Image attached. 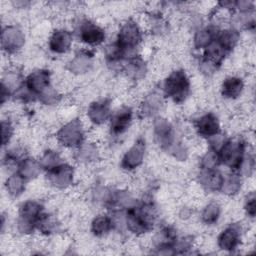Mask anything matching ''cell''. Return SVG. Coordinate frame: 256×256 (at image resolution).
Returning <instances> with one entry per match:
<instances>
[{
    "instance_id": "6da1fadb",
    "label": "cell",
    "mask_w": 256,
    "mask_h": 256,
    "mask_svg": "<svg viewBox=\"0 0 256 256\" xmlns=\"http://www.w3.org/2000/svg\"><path fill=\"white\" fill-rule=\"evenodd\" d=\"M157 219V210L152 202L133 204L126 209L124 223L128 231L142 235L153 229Z\"/></svg>"
},
{
    "instance_id": "7a4b0ae2",
    "label": "cell",
    "mask_w": 256,
    "mask_h": 256,
    "mask_svg": "<svg viewBox=\"0 0 256 256\" xmlns=\"http://www.w3.org/2000/svg\"><path fill=\"white\" fill-rule=\"evenodd\" d=\"M190 93V80L182 69L171 72L163 83V95L174 103H182Z\"/></svg>"
},
{
    "instance_id": "3957f363",
    "label": "cell",
    "mask_w": 256,
    "mask_h": 256,
    "mask_svg": "<svg viewBox=\"0 0 256 256\" xmlns=\"http://www.w3.org/2000/svg\"><path fill=\"white\" fill-rule=\"evenodd\" d=\"M44 213V206L40 201L27 200L21 204L18 211L17 229L21 234L29 235L37 227V223Z\"/></svg>"
},
{
    "instance_id": "277c9868",
    "label": "cell",
    "mask_w": 256,
    "mask_h": 256,
    "mask_svg": "<svg viewBox=\"0 0 256 256\" xmlns=\"http://www.w3.org/2000/svg\"><path fill=\"white\" fill-rule=\"evenodd\" d=\"M245 154L246 144L241 139H226L218 151L220 163L236 172L240 171Z\"/></svg>"
},
{
    "instance_id": "5b68a950",
    "label": "cell",
    "mask_w": 256,
    "mask_h": 256,
    "mask_svg": "<svg viewBox=\"0 0 256 256\" xmlns=\"http://www.w3.org/2000/svg\"><path fill=\"white\" fill-rule=\"evenodd\" d=\"M142 40V31L137 24L132 19L126 20L120 26L116 37V45L120 48L124 55L128 52L136 49Z\"/></svg>"
},
{
    "instance_id": "8992f818",
    "label": "cell",
    "mask_w": 256,
    "mask_h": 256,
    "mask_svg": "<svg viewBox=\"0 0 256 256\" xmlns=\"http://www.w3.org/2000/svg\"><path fill=\"white\" fill-rule=\"evenodd\" d=\"M58 142L66 148H78L85 140V130L82 121L74 118L65 123L56 134Z\"/></svg>"
},
{
    "instance_id": "52a82bcc",
    "label": "cell",
    "mask_w": 256,
    "mask_h": 256,
    "mask_svg": "<svg viewBox=\"0 0 256 256\" xmlns=\"http://www.w3.org/2000/svg\"><path fill=\"white\" fill-rule=\"evenodd\" d=\"M25 44V34L17 25H7L2 28L1 48L6 54H15Z\"/></svg>"
},
{
    "instance_id": "ba28073f",
    "label": "cell",
    "mask_w": 256,
    "mask_h": 256,
    "mask_svg": "<svg viewBox=\"0 0 256 256\" xmlns=\"http://www.w3.org/2000/svg\"><path fill=\"white\" fill-rule=\"evenodd\" d=\"M48 182L57 189H66L73 184L74 168L67 164L61 163L58 166L46 171Z\"/></svg>"
},
{
    "instance_id": "9c48e42d",
    "label": "cell",
    "mask_w": 256,
    "mask_h": 256,
    "mask_svg": "<svg viewBox=\"0 0 256 256\" xmlns=\"http://www.w3.org/2000/svg\"><path fill=\"white\" fill-rule=\"evenodd\" d=\"M78 37L82 43L93 47L101 45L106 38V34L99 25L90 20H84L79 25Z\"/></svg>"
},
{
    "instance_id": "30bf717a",
    "label": "cell",
    "mask_w": 256,
    "mask_h": 256,
    "mask_svg": "<svg viewBox=\"0 0 256 256\" xmlns=\"http://www.w3.org/2000/svg\"><path fill=\"white\" fill-rule=\"evenodd\" d=\"M154 136L160 147L168 151L176 142L175 132L172 124L165 118L157 117L153 123Z\"/></svg>"
},
{
    "instance_id": "8fae6325",
    "label": "cell",
    "mask_w": 256,
    "mask_h": 256,
    "mask_svg": "<svg viewBox=\"0 0 256 256\" xmlns=\"http://www.w3.org/2000/svg\"><path fill=\"white\" fill-rule=\"evenodd\" d=\"M145 151V140L143 138H138L123 155L121 159V167L126 171L135 170L143 163Z\"/></svg>"
},
{
    "instance_id": "7c38bea8",
    "label": "cell",
    "mask_w": 256,
    "mask_h": 256,
    "mask_svg": "<svg viewBox=\"0 0 256 256\" xmlns=\"http://www.w3.org/2000/svg\"><path fill=\"white\" fill-rule=\"evenodd\" d=\"M25 87L36 97L51 86V73L47 69H37L24 79Z\"/></svg>"
},
{
    "instance_id": "4fadbf2b",
    "label": "cell",
    "mask_w": 256,
    "mask_h": 256,
    "mask_svg": "<svg viewBox=\"0 0 256 256\" xmlns=\"http://www.w3.org/2000/svg\"><path fill=\"white\" fill-rule=\"evenodd\" d=\"M133 119V110L129 106H122L114 111L109 119L110 131L114 136L125 133L131 125Z\"/></svg>"
},
{
    "instance_id": "5bb4252c",
    "label": "cell",
    "mask_w": 256,
    "mask_h": 256,
    "mask_svg": "<svg viewBox=\"0 0 256 256\" xmlns=\"http://www.w3.org/2000/svg\"><path fill=\"white\" fill-rule=\"evenodd\" d=\"M241 243V227L236 224L227 226L218 236V247L226 252H233Z\"/></svg>"
},
{
    "instance_id": "9a60e30c",
    "label": "cell",
    "mask_w": 256,
    "mask_h": 256,
    "mask_svg": "<svg viewBox=\"0 0 256 256\" xmlns=\"http://www.w3.org/2000/svg\"><path fill=\"white\" fill-rule=\"evenodd\" d=\"M73 43L72 33L66 29H57L49 37L48 48L52 53L65 54Z\"/></svg>"
},
{
    "instance_id": "2e32d148",
    "label": "cell",
    "mask_w": 256,
    "mask_h": 256,
    "mask_svg": "<svg viewBox=\"0 0 256 256\" xmlns=\"http://www.w3.org/2000/svg\"><path fill=\"white\" fill-rule=\"evenodd\" d=\"M195 130L199 136L207 139L219 134L220 122L218 117L212 112L200 116L195 121Z\"/></svg>"
},
{
    "instance_id": "e0dca14e",
    "label": "cell",
    "mask_w": 256,
    "mask_h": 256,
    "mask_svg": "<svg viewBox=\"0 0 256 256\" xmlns=\"http://www.w3.org/2000/svg\"><path fill=\"white\" fill-rule=\"evenodd\" d=\"M111 104L108 99H100L91 103L87 109L88 119L95 125H101L110 119Z\"/></svg>"
},
{
    "instance_id": "ac0fdd59",
    "label": "cell",
    "mask_w": 256,
    "mask_h": 256,
    "mask_svg": "<svg viewBox=\"0 0 256 256\" xmlns=\"http://www.w3.org/2000/svg\"><path fill=\"white\" fill-rule=\"evenodd\" d=\"M224 176L217 169L201 168L198 174V181L207 192H217L221 190Z\"/></svg>"
},
{
    "instance_id": "d6986e66",
    "label": "cell",
    "mask_w": 256,
    "mask_h": 256,
    "mask_svg": "<svg viewBox=\"0 0 256 256\" xmlns=\"http://www.w3.org/2000/svg\"><path fill=\"white\" fill-rule=\"evenodd\" d=\"M94 54L89 50L78 51L67 65V69L76 75L87 73L93 66Z\"/></svg>"
},
{
    "instance_id": "ffe728a7",
    "label": "cell",
    "mask_w": 256,
    "mask_h": 256,
    "mask_svg": "<svg viewBox=\"0 0 256 256\" xmlns=\"http://www.w3.org/2000/svg\"><path fill=\"white\" fill-rule=\"evenodd\" d=\"M244 89V81L238 76H229L224 79L221 85V94L227 99L238 98Z\"/></svg>"
},
{
    "instance_id": "44dd1931",
    "label": "cell",
    "mask_w": 256,
    "mask_h": 256,
    "mask_svg": "<svg viewBox=\"0 0 256 256\" xmlns=\"http://www.w3.org/2000/svg\"><path fill=\"white\" fill-rule=\"evenodd\" d=\"M41 165L39 160L30 157H24L17 165L16 172H18L25 180L29 181L37 178L41 173Z\"/></svg>"
},
{
    "instance_id": "7402d4cb",
    "label": "cell",
    "mask_w": 256,
    "mask_h": 256,
    "mask_svg": "<svg viewBox=\"0 0 256 256\" xmlns=\"http://www.w3.org/2000/svg\"><path fill=\"white\" fill-rule=\"evenodd\" d=\"M162 96L163 95L158 92H151L148 94L141 104V115L145 118L155 116L161 110L163 104Z\"/></svg>"
},
{
    "instance_id": "603a6c76",
    "label": "cell",
    "mask_w": 256,
    "mask_h": 256,
    "mask_svg": "<svg viewBox=\"0 0 256 256\" xmlns=\"http://www.w3.org/2000/svg\"><path fill=\"white\" fill-rule=\"evenodd\" d=\"M220 29L215 25H209L200 28L194 35V47L197 49H205L218 35Z\"/></svg>"
},
{
    "instance_id": "cb8c5ba5",
    "label": "cell",
    "mask_w": 256,
    "mask_h": 256,
    "mask_svg": "<svg viewBox=\"0 0 256 256\" xmlns=\"http://www.w3.org/2000/svg\"><path fill=\"white\" fill-rule=\"evenodd\" d=\"M124 70L130 78L140 80L145 77L147 73V66L145 61L140 56L134 55L127 60L126 64L124 65Z\"/></svg>"
},
{
    "instance_id": "d4e9b609",
    "label": "cell",
    "mask_w": 256,
    "mask_h": 256,
    "mask_svg": "<svg viewBox=\"0 0 256 256\" xmlns=\"http://www.w3.org/2000/svg\"><path fill=\"white\" fill-rule=\"evenodd\" d=\"M227 54H228V52L221 46V44L215 38L204 49V55L202 58L208 60L209 62H211L218 68L222 64V62Z\"/></svg>"
},
{
    "instance_id": "484cf974",
    "label": "cell",
    "mask_w": 256,
    "mask_h": 256,
    "mask_svg": "<svg viewBox=\"0 0 256 256\" xmlns=\"http://www.w3.org/2000/svg\"><path fill=\"white\" fill-rule=\"evenodd\" d=\"M114 225L112 217L104 214L97 215L91 222V232L97 237H103L111 232Z\"/></svg>"
},
{
    "instance_id": "4316f807",
    "label": "cell",
    "mask_w": 256,
    "mask_h": 256,
    "mask_svg": "<svg viewBox=\"0 0 256 256\" xmlns=\"http://www.w3.org/2000/svg\"><path fill=\"white\" fill-rule=\"evenodd\" d=\"M26 182L27 180H25L18 172L15 171L10 176H8L5 181L6 191L10 196L17 198L25 191Z\"/></svg>"
},
{
    "instance_id": "83f0119b",
    "label": "cell",
    "mask_w": 256,
    "mask_h": 256,
    "mask_svg": "<svg viewBox=\"0 0 256 256\" xmlns=\"http://www.w3.org/2000/svg\"><path fill=\"white\" fill-rule=\"evenodd\" d=\"M216 39L221 44V46L229 53L237 45V43L240 39V34H239L238 30H236L234 28L223 29V30L219 31Z\"/></svg>"
},
{
    "instance_id": "f1b7e54d",
    "label": "cell",
    "mask_w": 256,
    "mask_h": 256,
    "mask_svg": "<svg viewBox=\"0 0 256 256\" xmlns=\"http://www.w3.org/2000/svg\"><path fill=\"white\" fill-rule=\"evenodd\" d=\"M242 185V179H241V173L232 171L229 175L224 176L223 184L221 187V192L223 194L232 196L239 192Z\"/></svg>"
},
{
    "instance_id": "f546056e",
    "label": "cell",
    "mask_w": 256,
    "mask_h": 256,
    "mask_svg": "<svg viewBox=\"0 0 256 256\" xmlns=\"http://www.w3.org/2000/svg\"><path fill=\"white\" fill-rule=\"evenodd\" d=\"M99 151L95 144L84 142L77 148L76 158L81 163H91L98 159Z\"/></svg>"
},
{
    "instance_id": "4dcf8cb0",
    "label": "cell",
    "mask_w": 256,
    "mask_h": 256,
    "mask_svg": "<svg viewBox=\"0 0 256 256\" xmlns=\"http://www.w3.org/2000/svg\"><path fill=\"white\" fill-rule=\"evenodd\" d=\"M59 228H60V223L56 218V216L47 214L45 212L39 219L36 227V229H38L42 234H45V235L56 233L59 230Z\"/></svg>"
},
{
    "instance_id": "1f68e13d",
    "label": "cell",
    "mask_w": 256,
    "mask_h": 256,
    "mask_svg": "<svg viewBox=\"0 0 256 256\" xmlns=\"http://www.w3.org/2000/svg\"><path fill=\"white\" fill-rule=\"evenodd\" d=\"M221 215V207L217 202L208 203L201 212V221L206 225L217 223Z\"/></svg>"
},
{
    "instance_id": "d6a6232c",
    "label": "cell",
    "mask_w": 256,
    "mask_h": 256,
    "mask_svg": "<svg viewBox=\"0 0 256 256\" xmlns=\"http://www.w3.org/2000/svg\"><path fill=\"white\" fill-rule=\"evenodd\" d=\"M39 163L43 170L48 171V170L58 166L59 164H61L62 159L58 152H56L54 150H47L40 157Z\"/></svg>"
},
{
    "instance_id": "836d02e7",
    "label": "cell",
    "mask_w": 256,
    "mask_h": 256,
    "mask_svg": "<svg viewBox=\"0 0 256 256\" xmlns=\"http://www.w3.org/2000/svg\"><path fill=\"white\" fill-rule=\"evenodd\" d=\"M220 159L218 152L209 148V150L203 155L201 159V168L215 169L220 165Z\"/></svg>"
},
{
    "instance_id": "e575fe53",
    "label": "cell",
    "mask_w": 256,
    "mask_h": 256,
    "mask_svg": "<svg viewBox=\"0 0 256 256\" xmlns=\"http://www.w3.org/2000/svg\"><path fill=\"white\" fill-rule=\"evenodd\" d=\"M37 100L45 105H54L60 100V94L51 85L38 96Z\"/></svg>"
},
{
    "instance_id": "d590c367",
    "label": "cell",
    "mask_w": 256,
    "mask_h": 256,
    "mask_svg": "<svg viewBox=\"0 0 256 256\" xmlns=\"http://www.w3.org/2000/svg\"><path fill=\"white\" fill-rule=\"evenodd\" d=\"M193 246V237L192 236H184L181 238H176L175 241L172 243V248L174 254L186 253L190 250Z\"/></svg>"
},
{
    "instance_id": "8d00e7d4",
    "label": "cell",
    "mask_w": 256,
    "mask_h": 256,
    "mask_svg": "<svg viewBox=\"0 0 256 256\" xmlns=\"http://www.w3.org/2000/svg\"><path fill=\"white\" fill-rule=\"evenodd\" d=\"M14 134V126L10 119H3L1 121V136H2V146L5 147L9 144Z\"/></svg>"
},
{
    "instance_id": "74e56055",
    "label": "cell",
    "mask_w": 256,
    "mask_h": 256,
    "mask_svg": "<svg viewBox=\"0 0 256 256\" xmlns=\"http://www.w3.org/2000/svg\"><path fill=\"white\" fill-rule=\"evenodd\" d=\"M168 152L174 157L176 158L177 160L179 161H183L187 158L188 156V150L187 148L181 144V143H178V142H175L172 147L168 150Z\"/></svg>"
},
{
    "instance_id": "f35d334b",
    "label": "cell",
    "mask_w": 256,
    "mask_h": 256,
    "mask_svg": "<svg viewBox=\"0 0 256 256\" xmlns=\"http://www.w3.org/2000/svg\"><path fill=\"white\" fill-rule=\"evenodd\" d=\"M244 209L246 211V214L248 215V217L250 218H254L255 217V213H256V197H255V193L254 192H250L245 199V203H244Z\"/></svg>"
},
{
    "instance_id": "ab89813d",
    "label": "cell",
    "mask_w": 256,
    "mask_h": 256,
    "mask_svg": "<svg viewBox=\"0 0 256 256\" xmlns=\"http://www.w3.org/2000/svg\"><path fill=\"white\" fill-rule=\"evenodd\" d=\"M190 214H191V211L188 208H184L180 212V217L182 219H186V218H188L190 216Z\"/></svg>"
}]
</instances>
